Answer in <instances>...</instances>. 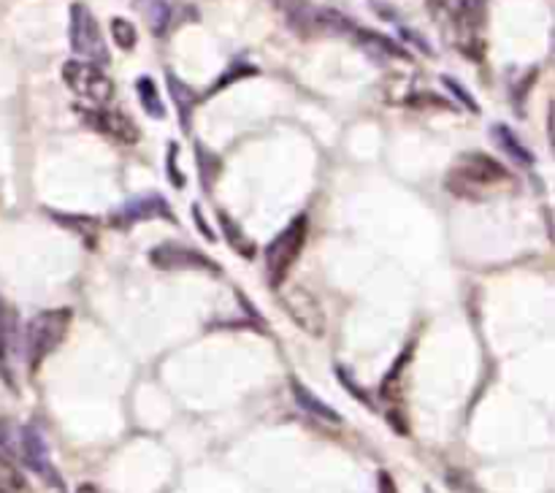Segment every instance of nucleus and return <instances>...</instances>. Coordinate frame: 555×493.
Here are the masks:
<instances>
[{
    "mask_svg": "<svg viewBox=\"0 0 555 493\" xmlns=\"http://www.w3.org/2000/svg\"><path fill=\"white\" fill-rule=\"evenodd\" d=\"M493 141L499 144V150L507 157H513L518 166H531L534 163V155H531L529 146L518 139V133L507 128V125H493Z\"/></svg>",
    "mask_w": 555,
    "mask_h": 493,
    "instance_id": "12",
    "label": "nucleus"
},
{
    "mask_svg": "<svg viewBox=\"0 0 555 493\" xmlns=\"http://www.w3.org/2000/svg\"><path fill=\"white\" fill-rule=\"evenodd\" d=\"M444 187L455 195V198L475 200H491L496 195L509 193L515 187L513 173L502 166L499 160H493L491 155H482V152H466L459 160L450 166L448 177H444Z\"/></svg>",
    "mask_w": 555,
    "mask_h": 493,
    "instance_id": "1",
    "label": "nucleus"
},
{
    "mask_svg": "<svg viewBox=\"0 0 555 493\" xmlns=\"http://www.w3.org/2000/svg\"><path fill=\"white\" fill-rule=\"evenodd\" d=\"M150 260L155 269L160 271H211V274H220V265L209 258V255L198 252L193 247H184V244L166 242L157 244L150 252Z\"/></svg>",
    "mask_w": 555,
    "mask_h": 493,
    "instance_id": "6",
    "label": "nucleus"
},
{
    "mask_svg": "<svg viewBox=\"0 0 555 493\" xmlns=\"http://www.w3.org/2000/svg\"><path fill=\"white\" fill-rule=\"evenodd\" d=\"M428 11H431L434 20L444 27H453L461 20V14L466 11L469 0H426Z\"/></svg>",
    "mask_w": 555,
    "mask_h": 493,
    "instance_id": "16",
    "label": "nucleus"
},
{
    "mask_svg": "<svg viewBox=\"0 0 555 493\" xmlns=\"http://www.w3.org/2000/svg\"><path fill=\"white\" fill-rule=\"evenodd\" d=\"M70 49L79 60H87V63L106 65L108 63V49L106 41H103V33L98 20L92 16V11L87 9L85 3L70 5V27H68Z\"/></svg>",
    "mask_w": 555,
    "mask_h": 493,
    "instance_id": "4",
    "label": "nucleus"
},
{
    "mask_svg": "<svg viewBox=\"0 0 555 493\" xmlns=\"http://www.w3.org/2000/svg\"><path fill=\"white\" fill-rule=\"evenodd\" d=\"M63 81L74 95L85 98L92 106H103L114 98V81L108 79L106 70L87 60H68L63 65Z\"/></svg>",
    "mask_w": 555,
    "mask_h": 493,
    "instance_id": "5",
    "label": "nucleus"
},
{
    "mask_svg": "<svg viewBox=\"0 0 555 493\" xmlns=\"http://www.w3.org/2000/svg\"><path fill=\"white\" fill-rule=\"evenodd\" d=\"M282 307L291 314L296 325H301L309 336H323L325 334V312L323 303L301 285H293L282 290Z\"/></svg>",
    "mask_w": 555,
    "mask_h": 493,
    "instance_id": "7",
    "label": "nucleus"
},
{
    "mask_svg": "<svg viewBox=\"0 0 555 493\" xmlns=\"http://www.w3.org/2000/svg\"><path fill=\"white\" fill-rule=\"evenodd\" d=\"M112 225L114 228H130L135 222H150V220H168L177 222V215L171 211V206L166 204V198L157 193L150 195H135V198L125 200L119 209L112 211Z\"/></svg>",
    "mask_w": 555,
    "mask_h": 493,
    "instance_id": "8",
    "label": "nucleus"
},
{
    "mask_svg": "<svg viewBox=\"0 0 555 493\" xmlns=\"http://www.w3.org/2000/svg\"><path fill=\"white\" fill-rule=\"evenodd\" d=\"M220 228H222V233H225L228 242H231V247L236 249V252L242 255V258H255L253 238H249L247 233L242 231V225H238V222L233 220V217H228L225 211H220Z\"/></svg>",
    "mask_w": 555,
    "mask_h": 493,
    "instance_id": "14",
    "label": "nucleus"
},
{
    "mask_svg": "<svg viewBox=\"0 0 555 493\" xmlns=\"http://www.w3.org/2000/svg\"><path fill=\"white\" fill-rule=\"evenodd\" d=\"M177 144H171L168 146V177H171V182H173V187H182L184 184V179H182V173L177 171Z\"/></svg>",
    "mask_w": 555,
    "mask_h": 493,
    "instance_id": "23",
    "label": "nucleus"
},
{
    "mask_svg": "<svg viewBox=\"0 0 555 493\" xmlns=\"http://www.w3.org/2000/svg\"><path fill=\"white\" fill-rule=\"evenodd\" d=\"M428 493H431V491H428Z\"/></svg>",
    "mask_w": 555,
    "mask_h": 493,
    "instance_id": "28",
    "label": "nucleus"
},
{
    "mask_svg": "<svg viewBox=\"0 0 555 493\" xmlns=\"http://www.w3.org/2000/svg\"><path fill=\"white\" fill-rule=\"evenodd\" d=\"M336 377H339V379H341V382H345V385H347V388H350V393H352V395H356V399H358V401H363V404H369V399H366V393H363V388H358V385H356V382H352V379H350V377H347V372H345V368H336Z\"/></svg>",
    "mask_w": 555,
    "mask_h": 493,
    "instance_id": "24",
    "label": "nucleus"
},
{
    "mask_svg": "<svg viewBox=\"0 0 555 493\" xmlns=\"http://www.w3.org/2000/svg\"><path fill=\"white\" fill-rule=\"evenodd\" d=\"M0 493H27L25 475L3 453H0Z\"/></svg>",
    "mask_w": 555,
    "mask_h": 493,
    "instance_id": "18",
    "label": "nucleus"
},
{
    "mask_svg": "<svg viewBox=\"0 0 555 493\" xmlns=\"http://www.w3.org/2000/svg\"><path fill=\"white\" fill-rule=\"evenodd\" d=\"M442 81H444V87H448V90H450V92H453V95H455V98H459V101H461V103H464V106H466V108H472V112H475V114H477V112H480V106H477V103H475V98H472V95H469V92H466V90H464V87H461V85H459V81H455V79H448V76H444V79H442Z\"/></svg>",
    "mask_w": 555,
    "mask_h": 493,
    "instance_id": "22",
    "label": "nucleus"
},
{
    "mask_svg": "<svg viewBox=\"0 0 555 493\" xmlns=\"http://www.w3.org/2000/svg\"><path fill=\"white\" fill-rule=\"evenodd\" d=\"M112 36H114V43H117L119 49H133L135 41H139V33H135V27L130 25L128 20H122V16L112 20Z\"/></svg>",
    "mask_w": 555,
    "mask_h": 493,
    "instance_id": "21",
    "label": "nucleus"
},
{
    "mask_svg": "<svg viewBox=\"0 0 555 493\" xmlns=\"http://www.w3.org/2000/svg\"><path fill=\"white\" fill-rule=\"evenodd\" d=\"M193 215H195V220H198V228H201V233H204L206 238H215V233H211V228L206 225V222H204V217H201V209H198V206H195V209H193Z\"/></svg>",
    "mask_w": 555,
    "mask_h": 493,
    "instance_id": "26",
    "label": "nucleus"
},
{
    "mask_svg": "<svg viewBox=\"0 0 555 493\" xmlns=\"http://www.w3.org/2000/svg\"><path fill=\"white\" fill-rule=\"evenodd\" d=\"M70 328V309H47L27 320L25 355L30 372H36L60 345Z\"/></svg>",
    "mask_w": 555,
    "mask_h": 493,
    "instance_id": "2",
    "label": "nucleus"
},
{
    "mask_svg": "<svg viewBox=\"0 0 555 493\" xmlns=\"http://www.w3.org/2000/svg\"><path fill=\"white\" fill-rule=\"evenodd\" d=\"M81 119L90 125L92 130H98L101 135H108L112 141H119V144H135L139 141V125L122 112H112V108H79Z\"/></svg>",
    "mask_w": 555,
    "mask_h": 493,
    "instance_id": "9",
    "label": "nucleus"
},
{
    "mask_svg": "<svg viewBox=\"0 0 555 493\" xmlns=\"http://www.w3.org/2000/svg\"><path fill=\"white\" fill-rule=\"evenodd\" d=\"M76 493H101V491H98V485H92V482H81V485L76 488Z\"/></svg>",
    "mask_w": 555,
    "mask_h": 493,
    "instance_id": "27",
    "label": "nucleus"
},
{
    "mask_svg": "<svg viewBox=\"0 0 555 493\" xmlns=\"http://www.w3.org/2000/svg\"><path fill=\"white\" fill-rule=\"evenodd\" d=\"M291 388H293V395H296V401H298V404H301L304 410L309 412V415L320 417V420H325V423H341L339 412H336L334 406H328V404H325V401H320L318 395H314L312 390L307 388V385H304V382H298V379H293V382H291Z\"/></svg>",
    "mask_w": 555,
    "mask_h": 493,
    "instance_id": "13",
    "label": "nucleus"
},
{
    "mask_svg": "<svg viewBox=\"0 0 555 493\" xmlns=\"http://www.w3.org/2000/svg\"><path fill=\"white\" fill-rule=\"evenodd\" d=\"M54 220H60V225L79 231L81 238H85L90 247L95 244V233H98V222L95 220H87V217H76V215H54Z\"/></svg>",
    "mask_w": 555,
    "mask_h": 493,
    "instance_id": "20",
    "label": "nucleus"
},
{
    "mask_svg": "<svg viewBox=\"0 0 555 493\" xmlns=\"http://www.w3.org/2000/svg\"><path fill=\"white\" fill-rule=\"evenodd\" d=\"M135 90H139L141 106H144V112L150 114L152 119L166 117V106H163V98H160V92H157V85L150 79V76H141V79L135 81Z\"/></svg>",
    "mask_w": 555,
    "mask_h": 493,
    "instance_id": "15",
    "label": "nucleus"
},
{
    "mask_svg": "<svg viewBox=\"0 0 555 493\" xmlns=\"http://www.w3.org/2000/svg\"><path fill=\"white\" fill-rule=\"evenodd\" d=\"M358 41L363 43V47L369 49V52L372 54H379V57H410V54L404 52V49H399L396 47V43H390L388 38H383V36H377V33H366V30H361L358 33Z\"/></svg>",
    "mask_w": 555,
    "mask_h": 493,
    "instance_id": "19",
    "label": "nucleus"
},
{
    "mask_svg": "<svg viewBox=\"0 0 555 493\" xmlns=\"http://www.w3.org/2000/svg\"><path fill=\"white\" fill-rule=\"evenodd\" d=\"M168 90H171L173 103H177L179 114H182V128H188L190 114H193V106H195V101H198V95H195V92L190 90L184 81H179L173 74H168Z\"/></svg>",
    "mask_w": 555,
    "mask_h": 493,
    "instance_id": "17",
    "label": "nucleus"
},
{
    "mask_svg": "<svg viewBox=\"0 0 555 493\" xmlns=\"http://www.w3.org/2000/svg\"><path fill=\"white\" fill-rule=\"evenodd\" d=\"M22 458H25V464L30 466L36 475H41L43 480L49 482V485H57L63 488V480H60V475L54 471L52 466V458H49V447H47V439H43V433L38 431L36 426H25L22 428Z\"/></svg>",
    "mask_w": 555,
    "mask_h": 493,
    "instance_id": "10",
    "label": "nucleus"
},
{
    "mask_svg": "<svg viewBox=\"0 0 555 493\" xmlns=\"http://www.w3.org/2000/svg\"><path fill=\"white\" fill-rule=\"evenodd\" d=\"M135 9L141 11L146 27L155 36H166V30L171 27L173 11H177V0H135Z\"/></svg>",
    "mask_w": 555,
    "mask_h": 493,
    "instance_id": "11",
    "label": "nucleus"
},
{
    "mask_svg": "<svg viewBox=\"0 0 555 493\" xmlns=\"http://www.w3.org/2000/svg\"><path fill=\"white\" fill-rule=\"evenodd\" d=\"M307 217H296L285 231H280V236L271 238V244L266 247V271H269L271 287H282V282L287 280L298 255H301L304 242H307Z\"/></svg>",
    "mask_w": 555,
    "mask_h": 493,
    "instance_id": "3",
    "label": "nucleus"
},
{
    "mask_svg": "<svg viewBox=\"0 0 555 493\" xmlns=\"http://www.w3.org/2000/svg\"><path fill=\"white\" fill-rule=\"evenodd\" d=\"M377 485H379V493H399V488H396L393 477H390L388 471H379V475H377Z\"/></svg>",
    "mask_w": 555,
    "mask_h": 493,
    "instance_id": "25",
    "label": "nucleus"
}]
</instances>
